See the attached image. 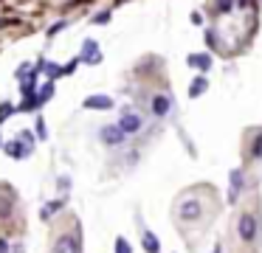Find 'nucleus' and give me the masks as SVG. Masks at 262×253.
I'll list each match as a JSON object with an SVG mask.
<instances>
[{
	"label": "nucleus",
	"instance_id": "14",
	"mask_svg": "<svg viewBox=\"0 0 262 253\" xmlns=\"http://www.w3.org/2000/svg\"><path fill=\"white\" fill-rule=\"evenodd\" d=\"M59 205H62L59 200H57V202H48V205L42 208V217H51V214H57V208H59Z\"/></svg>",
	"mask_w": 262,
	"mask_h": 253
},
{
	"label": "nucleus",
	"instance_id": "5",
	"mask_svg": "<svg viewBox=\"0 0 262 253\" xmlns=\"http://www.w3.org/2000/svg\"><path fill=\"white\" fill-rule=\"evenodd\" d=\"M119 127L124 129V132H138L141 129V116H136V112H124L119 121Z\"/></svg>",
	"mask_w": 262,
	"mask_h": 253
},
{
	"label": "nucleus",
	"instance_id": "23",
	"mask_svg": "<svg viewBox=\"0 0 262 253\" xmlns=\"http://www.w3.org/2000/svg\"><path fill=\"white\" fill-rule=\"evenodd\" d=\"M211 253H220V250H217V247H214V250H211Z\"/></svg>",
	"mask_w": 262,
	"mask_h": 253
},
{
	"label": "nucleus",
	"instance_id": "20",
	"mask_svg": "<svg viewBox=\"0 0 262 253\" xmlns=\"http://www.w3.org/2000/svg\"><path fill=\"white\" fill-rule=\"evenodd\" d=\"M9 112H12V104H3V110H0V121H3V118H6Z\"/></svg>",
	"mask_w": 262,
	"mask_h": 253
},
{
	"label": "nucleus",
	"instance_id": "11",
	"mask_svg": "<svg viewBox=\"0 0 262 253\" xmlns=\"http://www.w3.org/2000/svg\"><path fill=\"white\" fill-rule=\"evenodd\" d=\"M239 186H243V174L239 172H231V191H228V200H237V194H239Z\"/></svg>",
	"mask_w": 262,
	"mask_h": 253
},
{
	"label": "nucleus",
	"instance_id": "17",
	"mask_svg": "<svg viewBox=\"0 0 262 253\" xmlns=\"http://www.w3.org/2000/svg\"><path fill=\"white\" fill-rule=\"evenodd\" d=\"M116 253H133V250H130V245H127L124 239H116Z\"/></svg>",
	"mask_w": 262,
	"mask_h": 253
},
{
	"label": "nucleus",
	"instance_id": "19",
	"mask_svg": "<svg viewBox=\"0 0 262 253\" xmlns=\"http://www.w3.org/2000/svg\"><path fill=\"white\" fill-rule=\"evenodd\" d=\"M107 20H110V11H102V14L93 17V22H107Z\"/></svg>",
	"mask_w": 262,
	"mask_h": 253
},
{
	"label": "nucleus",
	"instance_id": "16",
	"mask_svg": "<svg viewBox=\"0 0 262 253\" xmlns=\"http://www.w3.org/2000/svg\"><path fill=\"white\" fill-rule=\"evenodd\" d=\"M12 200H14V197H9V200H0V217H6V214H9V208H12Z\"/></svg>",
	"mask_w": 262,
	"mask_h": 253
},
{
	"label": "nucleus",
	"instance_id": "22",
	"mask_svg": "<svg viewBox=\"0 0 262 253\" xmlns=\"http://www.w3.org/2000/svg\"><path fill=\"white\" fill-rule=\"evenodd\" d=\"M0 253H9V242L6 239H0Z\"/></svg>",
	"mask_w": 262,
	"mask_h": 253
},
{
	"label": "nucleus",
	"instance_id": "10",
	"mask_svg": "<svg viewBox=\"0 0 262 253\" xmlns=\"http://www.w3.org/2000/svg\"><path fill=\"white\" fill-rule=\"evenodd\" d=\"M141 242H144V250H147V253H158V250H161V242L155 239V234H149V231L144 234Z\"/></svg>",
	"mask_w": 262,
	"mask_h": 253
},
{
	"label": "nucleus",
	"instance_id": "9",
	"mask_svg": "<svg viewBox=\"0 0 262 253\" xmlns=\"http://www.w3.org/2000/svg\"><path fill=\"white\" fill-rule=\"evenodd\" d=\"M169 96H155L152 99V112L155 116H166V112H169Z\"/></svg>",
	"mask_w": 262,
	"mask_h": 253
},
{
	"label": "nucleus",
	"instance_id": "6",
	"mask_svg": "<svg viewBox=\"0 0 262 253\" xmlns=\"http://www.w3.org/2000/svg\"><path fill=\"white\" fill-rule=\"evenodd\" d=\"M82 62H91V65L102 62V54H99V45L93 42V39H88V42H85V48H82Z\"/></svg>",
	"mask_w": 262,
	"mask_h": 253
},
{
	"label": "nucleus",
	"instance_id": "8",
	"mask_svg": "<svg viewBox=\"0 0 262 253\" xmlns=\"http://www.w3.org/2000/svg\"><path fill=\"white\" fill-rule=\"evenodd\" d=\"M186 62L192 67H198V71H209V67H211V56L209 54H189Z\"/></svg>",
	"mask_w": 262,
	"mask_h": 253
},
{
	"label": "nucleus",
	"instance_id": "21",
	"mask_svg": "<svg viewBox=\"0 0 262 253\" xmlns=\"http://www.w3.org/2000/svg\"><path fill=\"white\" fill-rule=\"evenodd\" d=\"M37 135H40V138H46V124H42V121L37 124Z\"/></svg>",
	"mask_w": 262,
	"mask_h": 253
},
{
	"label": "nucleus",
	"instance_id": "4",
	"mask_svg": "<svg viewBox=\"0 0 262 253\" xmlns=\"http://www.w3.org/2000/svg\"><path fill=\"white\" fill-rule=\"evenodd\" d=\"M124 129L121 127H102V141L104 144H110V146H119V144H124Z\"/></svg>",
	"mask_w": 262,
	"mask_h": 253
},
{
	"label": "nucleus",
	"instance_id": "15",
	"mask_svg": "<svg viewBox=\"0 0 262 253\" xmlns=\"http://www.w3.org/2000/svg\"><path fill=\"white\" fill-rule=\"evenodd\" d=\"M51 93H54V84H46V87L40 90V96H37V99H40V101H48V99H51Z\"/></svg>",
	"mask_w": 262,
	"mask_h": 253
},
{
	"label": "nucleus",
	"instance_id": "3",
	"mask_svg": "<svg viewBox=\"0 0 262 253\" xmlns=\"http://www.w3.org/2000/svg\"><path fill=\"white\" fill-rule=\"evenodd\" d=\"M54 253H79V236L76 234L59 236L57 245H54Z\"/></svg>",
	"mask_w": 262,
	"mask_h": 253
},
{
	"label": "nucleus",
	"instance_id": "7",
	"mask_svg": "<svg viewBox=\"0 0 262 253\" xmlns=\"http://www.w3.org/2000/svg\"><path fill=\"white\" fill-rule=\"evenodd\" d=\"M85 107L88 110H110V107H113V99H107V96H88Z\"/></svg>",
	"mask_w": 262,
	"mask_h": 253
},
{
	"label": "nucleus",
	"instance_id": "18",
	"mask_svg": "<svg viewBox=\"0 0 262 253\" xmlns=\"http://www.w3.org/2000/svg\"><path fill=\"white\" fill-rule=\"evenodd\" d=\"M231 3H234V0H217V11H220V14H226V11L231 9Z\"/></svg>",
	"mask_w": 262,
	"mask_h": 253
},
{
	"label": "nucleus",
	"instance_id": "12",
	"mask_svg": "<svg viewBox=\"0 0 262 253\" xmlns=\"http://www.w3.org/2000/svg\"><path fill=\"white\" fill-rule=\"evenodd\" d=\"M203 90H206V79H203V76H198V79H194V84L189 87V96L194 99V96H200Z\"/></svg>",
	"mask_w": 262,
	"mask_h": 253
},
{
	"label": "nucleus",
	"instance_id": "13",
	"mask_svg": "<svg viewBox=\"0 0 262 253\" xmlns=\"http://www.w3.org/2000/svg\"><path fill=\"white\" fill-rule=\"evenodd\" d=\"M251 155H254V157H262V132L256 135V141H254V149H251Z\"/></svg>",
	"mask_w": 262,
	"mask_h": 253
},
{
	"label": "nucleus",
	"instance_id": "2",
	"mask_svg": "<svg viewBox=\"0 0 262 253\" xmlns=\"http://www.w3.org/2000/svg\"><path fill=\"white\" fill-rule=\"evenodd\" d=\"M239 239L243 242H251L256 236V219L251 217V214H243V217H239Z\"/></svg>",
	"mask_w": 262,
	"mask_h": 253
},
{
	"label": "nucleus",
	"instance_id": "1",
	"mask_svg": "<svg viewBox=\"0 0 262 253\" xmlns=\"http://www.w3.org/2000/svg\"><path fill=\"white\" fill-rule=\"evenodd\" d=\"M200 214H203V202L200 200H183L181 208H178V217H181L183 222H189V219H200Z\"/></svg>",
	"mask_w": 262,
	"mask_h": 253
}]
</instances>
